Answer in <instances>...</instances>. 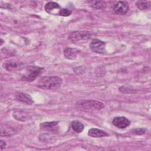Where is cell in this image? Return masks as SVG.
<instances>
[{
    "label": "cell",
    "mask_w": 151,
    "mask_h": 151,
    "mask_svg": "<svg viewBox=\"0 0 151 151\" xmlns=\"http://www.w3.org/2000/svg\"><path fill=\"white\" fill-rule=\"evenodd\" d=\"M62 80L58 76H45L41 77L37 83L38 87L42 89H56L60 87Z\"/></svg>",
    "instance_id": "cell-1"
},
{
    "label": "cell",
    "mask_w": 151,
    "mask_h": 151,
    "mask_svg": "<svg viewBox=\"0 0 151 151\" xmlns=\"http://www.w3.org/2000/svg\"><path fill=\"white\" fill-rule=\"evenodd\" d=\"M47 12L51 15H57L63 17H68L71 14V11L61 8L59 4L54 2H49L45 5Z\"/></svg>",
    "instance_id": "cell-2"
},
{
    "label": "cell",
    "mask_w": 151,
    "mask_h": 151,
    "mask_svg": "<svg viewBox=\"0 0 151 151\" xmlns=\"http://www.w3.org/2000/svg\"><path fill=\"white\" fill-rule=\"evenodd\" d=\"M76 107L88 110H101L104 107L103 103L93 100H81L76 103Z\"/></svg>",
    "instance_id": "cell-3"
},
{
    "label": "cell",
    "mask_w": 151,
    "mask_h": 151,
    "mask_svg": "<svg viewBox=\"0 0 151 151\" xmlns=\"http://www.w3.org/2000/svg\"><path fill=\"white\" fill-rule=\"evenodd\" d=\"M43 69V68L36 65L29 66L27 68L26 73L22 76L21 79L25 81H34L41 74Z\"/></svg>",
    "instance_id": "cell-4"
},
{
    "label": "cell",
    "mask_w": 151,
    "mask_h": 151,
    "mask_svg": "<svg viewBox=\"0 0 151 151\" xmlns=\"http://www.w3.org/2000/svg\"><path fill=\"white\" fill-rule=\"evenodd\" d=\"M94 34L87 31H74L71 33L68 36V39L72 42H77L81 40H88L91 39Z\"/></svg>",
    "instance_id": "cell-5"
},
{
    "label": "cell",
    "mask_w": 151,
    "mask_h": 151,
    "mask_svg": "<svg viewBox=\"0 0 151 151\" xmlns=\"http://www.w3.org/2000/svg\"><path fill=\"white\" fill-rule=\"evenodd\" d=\"M90 48L94 52L98 54H105L106 43L99 39H94L89 45Z\"/></svg>",
    "instance_id": "cell-6"
},
{
    "label": "cell",
    "mask_w": 151,
    "mask_h": 151,
    "mask_svg": "<svg viewBox=\"0 0 151 151\" xmlns=\"http://www.w3.org/2000/svg\"><path fill=\"white\" fill-rule=\"evenodd\" d=\"M129 9V4L126 1H117L113 5V11L118 15H125Z\"/></svg>",
    "instance_id": "cell-7"
},
{
    "label": "cell",
    "mask_w": 151,
    "mask_h": 151,
    "mask_svg": "<svg viewBox=\"0 0 151 151\" xmlns=\"http://www.w3.org/2000/svg\"><path fill=\"white\" fill-rule=\"evenodd\" d=\"M112 123L114 126L119 129H124L130 125V122L125 117L118 116L115 117L113 119Z\"/></svg>",
    "instance_id": "cell-8"
},
{
    "label": "cell",
    "mask_w": 151,
    "mask_h": 151,
    "mask_svg": "<svg viewBox=\"0 0 151 151\" xmlns=\"http://www.w3.org/2000/svg\"><path fill=\"white\" fill-rule=\"evenodd\" d=\"M15 99L17 100L24 103L27 104H31L34 103L31 97L25 93H18L15 95Z\"/></svg>",
    "instance_id": "cell-9"
},
{
    "label": "cell",
    "mask_w": 151,
    "mask_h": 151,
    "mask_svg": "<svg viewBox=\"0 0 151 151\" xmlns=\"http://www.w3.org/2000/svg\"><path fill=\"white\" fill-rule=\"evenodd\" d=\"M80 51L76 48L67 47L64 50V55L65 58L69 60H73L76 58Z\"/></svg>",
    "instance_id": "cell-10"
},
{
    "label": "cell",
    "mask_w": 151,
    "mask_h": 151,
    "mask_svg": "<svg viewBox=\"0 0 151 151\" xmlns=\"http://www.w3.org/2000/svg\"><path fill=\"white\" fill-rule=\"evenodd\" d=\"M88 135L92 137H102L107 136L109 135V133H107L106 132L103 131L100 129H98L96 128H91L88 130Z\"/></svg>",
    "instance_id": "cell-11"
},
{
    "label": "cell",
    "mask_w": 151,
    "mask_h": 151,
    "mask_svg": "<svg viewBox=\"0 0 151 151\" xmlns=\"http://www.w3.org/2000/svg\"><path fill=\"white\" fill-rule=\"evenodd\" d=\"M14 117L19 121H26L30 118L29 114L22 110H17L14 112L13 113Z\"/></svg>",
    "instance_id": "cell-12"
},
{
    "label": "cell",
    "mask_w": 151,
    "mask_h": 151,
    "mask_svg": "<svg viewBox=\"0 0 151 151\" xmlns=\"http://www.w3.org/2000/svg\"><path fill=\"white\" fill-rule=\"evenodd\" d=\"M88 3L90 6L97 9H104L106 7V2L103 1H88Z\"/></svg>",
    "instance_id": "cell-13"
},
{
    "label": "cell",
    "mask_w": 151,
    "mask_h": 151,
    "mask_svg": "<svg viewBox=\"0 0 151 151\" xmlns=\"http://www.w3.org/2000/svg\"><path fill=\"white\" fill-rule=\"evenodd\" d=\"M18 66V64L14 60H8L3 64V67L8 71H13Z\"/></svg>",
    "instance_id": "cell-14"
},
{
    "label": "cell",
    "mask_w": 151,
    "mask_h": 151,
    "mask_svg": "<svg viewBox=\"0 0 151 151\" xmlns=\"http://www.w3.org/2000/svg\"><path fill=\"white\" fill-rule=\"evenodd\" d=\"M58 122H43L40 124V129L44 130H51L52 129L54 128L57 124Z\"/></svg>",
    "instance_id": "cell-15"
},
{
    "label": "cell",
    "mask_w": 151,
    "mask_h": 151,
    "mask_svg": "<svg viewBox=\"0 0 151 151\" xmlns=\"http://www.w3.org/2000/svg\"><path fill=\"white\" fill-rule=\"evenodd\" d=\"M71 126L73 130L77 133H81L84 129V124L78 120H73Z\"/></svg>",
    "instance_id": "cell-16"
},
{
    "label": "cell",
    "mask_w": 151,
    "mask_h": 151,
    "mask_svg": "<svg viewBox=\"0 0 151 151\" xmlns=\"http://www.w3.org/2000/svg\"><path fill=\"white\" fill-rule=\"evenodd\" d=\"M136 5L140 10H145L150 8L151 3L149 1H138L136 2Z\"/></svg>",
    "instance_id": "cell-17"
},
{
    "label": "cell",
    "mask_w": 151,
    "mask_h": 151,
    "mask_svg": "<svg viewBox=\"0 0 151 151\" xmlns=\"http://www.w3.org/2000/svg\"><path fill=\"white\" fill-rule=\"evenodd\" d=\"M15 130L12 128H1V136H11L15 133Z\"/></svg>",
    "instance_id": "cell-18"
},
{
    "label": "cell",
    "mask_w": 151,
    "mask_h": 151,
    "mask_svg": "<svg viewBox=\"0 0 151 151\" xmlns=\"http://www.w3.org/2000/svg\"><path fill=\"white\" fill-rule=\"evenodd\" d=\"M132 133L135 134V135H142L145 133L146 129L143 128H137V129H134L131 130Z\"/></svg>",
    "instance_id": "cell-19"
},
{
    "label": "cell",
    "mask_w": 151,
    "mask_h": 151,
    "mask_svg": "<svg viewBox=\"0 0 151 151\" xmlns=\"http://www.w3.org/2000/svg\"><path fill=\"white\" fill-rule=\"evenodd\" d=\"M5 146H6V143L4 141L1 140H0V148H1V150H2L4 148H5Z\"/></svg>",
    "instance_id": "cell-20"
},
{
    "label": "cell",
    "mask_w": 151,
    "mask_h": 151,
    "mask_svg": "<svg viewBox=\"0 0 151 151\" xmlns=\"http://www.w3.org/2000/svg\"><path fill=\"white\" fill-rule=\"evenodd\" d=\"M1 45H2V44H3V40H2V39H1Z\"/></svg>",
    "instance_id": "cell-21"
}]
</instances>
